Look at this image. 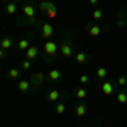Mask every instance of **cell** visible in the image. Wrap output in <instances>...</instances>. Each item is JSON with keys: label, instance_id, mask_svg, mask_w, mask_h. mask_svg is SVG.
Segmentation results:
<instances>
[{"label": "cell", "instance_id": "12", "mask_svg": "<svg viewBox=\"0 0 127 127\" xmlns=\"http://www.w3.org/2000/svg\"><path fill=\"white\" fill-rule=\"evenodd\" d=\"M15 46V39H14V36H5V37H2L0 39V48L5 49V51H9Z\"/></svg>", "mask_w": 127, "mask_h": 127}, {"label": "cell", "instance_id": "18", "mask_svg": "<svg viewBox=\"0 0 127 127\" xmlns=\"http://www.w3.org/2000/svg\"><path fill=\"white\" fill-rule=\"evenodd\" d=\"M73 95L78 98V100H85V98L88 97V92H87V88H85V87H80V88L75 90V93H73Z\"/></svg>", "mask_w": 127, "mask_h": 127}, {"label": "cell", "instance_id": "7", "mask_svg": "<svg viewBox=\"0 0 127 127\" xmlns=\"http://www.w3.org/2000/svg\"><path fill=\"white\" fill-rule=\"evenodd\" d=\"M32 34H34V32L31 31V32H27V36H26V37H22V39L17 41V44H15L17 51H24V53H26V51L32 46V44H31V37H32Z\"/></svg>", "mask_w": 127, "mask_h": 127}, {"label": "cell", "instance_id": "33", "mask_svg": "<svg viewBox=\"0 0 127 127\" xmlns=\"http://www.w3.org/2000/svg\"><path fill=\"white\" fill-rule=\"evenodd\" d=\"M32 2H34V0H32Z\"/></svg>", "mask_w": 127, "mask_h": 127}, {"label": "cell", "instance_id": "25", "mask_svg": "<svg viewBox=\"0 0 127 127\" xmlns=\"http://www.w3.org/2000/svg\"><path fill=\"white\" fill-rule=\"evenodd\" d=\"M115 26H117L119 29H124V27H126V20H124V17H122L120 14H117V22H115Z\"/></svg>", "mask_w": 127, "mask_h": 127}, {"label": "cell", "instance_id": "17", "mask_svg": "<svg viewBox=\"0 0 127 127\" xmlns=\"http://www.w3.org/2000/svg\"><path fill=\"white\" fill-rule=\"evenodd\" d=\"M95 75H97V78L100 80V81H103V80L108 78V69L105 68V66H100V68H97Z\"/></svg>", "mask_w": 127, "mask_h": 127}, {"label": "cell", "instance_id": "31", "mask_svg": "<svg viewBox=\"0 0 127 127\" xmlns=\"http://www.w3.org/2000/svg\"><path fill=\"white\" fill-rule=\"evenodd\" d=\"M0 2H3V3H9L10 0H0Z\"/></svg>", "mask_w": 127, "mask_h": 127}, {"label": "cell", "instance_id": "15", "mask_svg": "<svg viewBox=\"0 0 127 127\" xmlns=\"http://www.w3.org/2000/svg\"><path fill=\"white\" fill-rule=\"evenodd\" d=\"M88 112V105L85 102H78L76 105H75V115L76 117H83V115H87Z\"/></svg>", "mask_w": 127, "mask_h": 127}, {"label": "cell", "instance_id": "5", "mask_svg": "<svg viewBox=\"0 0 127 127\" xmlns=\"http://www.w3.org/2000/svg\"><path fill=\"white\" fill-rule=\"evenodd\" d=\"M68 97H69L68 93L59 92L58 88H51V90H48V93H46V100L51 102V103H56V102L61 100V98H68Z\"/></svg>", "mask_w": 127, "mask_h": 127}, {"label": "cell", "instance_id": "32", "mask_svg": "<svg viewBox=\"0 0 127 127\" xmlns=\"http://www.w3.org/2000/svg\"><path fill=\"white\" fill-rule=\"evenodd\" d=\"M0 68H2V63H0Z\"/></svg>", "mask_w": 127, "mask_h": 127}, {"label": "cell", "instance_id": "30", "mask_svg": "<svg viewBox=\"0 0 127 127\" xmlns=\"http://www.w3.org/2000/svg\"><path fill=\"white\" fill-rule=\"evenodd\" d=\"M10 2H14V3H17V5H19V3L22 2V0H10Z\"/></svg>", "mask_w": 127, "mask_h": 127}, {"label": "cell", "instance_id": "1", "mask_svg": "<svg viewBox=\"0 0 127 127\" xmlns=\"http://www.w3.org/2000/svg\"><path fill=\"white\" fill-rule=\"evenodd\" d=\"M76 53V46H75V39H73V32L71 31H64L63 37L59 39V56L64 59H71Z\"/></svg>", "mask_w": 127, "mask_h": 127}, {"label": "cell", "instance_id": "19", "mask_svg": "<svg viewBox=\"0 0 127 127\" xmlns=\"http://www.w3.org/2000/svg\"><path fill=\"white\" fill-rule=\"evenodd\" d=\"M19 9V5L17 3H14V2H9V3H5V14L7 15H14L15 12Z\"/></svg>", "mask_w": 127, "mask_h": 127}, {"label": "cell", "instance_id": "16", "mask_svg": "<svg viewBox=\"0 0 127 127\" xmlns=\"http://www.w3.org/2000/svg\"><path fill=\"white\" fill-rule=\"evenodd\" d=\"M115 98H117L119 103H127V90L126 88H120L115 92Z\"/></svg>", "mask_w": 127, "mask_h": 127}, {"label": "cell", "instance_id": "14", "mask_svg": "<svg viewBox=\"0 0 127 127\" xmlns=\"http://www.w3.org/2000/svg\"><path fill=\"white\" fill-rule=\"evenodd\" d=\"M46 76L49 78V81H61V80H63V71L58 69V68H53V69L48 71Z\"/></svg>", "mask_w": 127, "mask_h": 127}, {"label": "cell", "instance_id": "8", "mask_svg": "<svg viewBox=\"0 0 127 127\" xmlns=\"http://www.w3.org/2000/svg\"><path fill=\"white\" fill-rule=\"evenodd\" d=\"M103 31H107V27H102L100 24H88L87 26V34L90 36V37H98Z\"/></svg>", "mask_w": 127, "mask_h": 127}, {"label": "cell", "instance_id": "22", "mask_svg": "<svg viewBox=\"0 0 127 127\" xmlns=\"http://www.w3.org/2000/svg\"><path fill=\"white\" fill-rule=\"evenodd\" d=\"M54 112H56L58 115H63V114L66 112V103H64V102H56V105H54Z\"/></svg>", "mask_w": 127, "mask_h": 127}, {"label": "cell", "instance_id": "23", "mask_svg": "<svg viewBox=\"0 0 127 127\" xmlns=\"http://www.w3.org/2000/svg\"><path fill=\"white\" fill-rule=\"evenodd\" d=\"M103 15H105V14H103V10H102V9H93V12H92V17H93L95 22L102 20V19H103Z\"/></svg>", "mask_w": 127, "mask_h": 127}, {"label": "cell", "instance_id": "11", "mask_svg": "<svg viewBox=\"0 0 127 127\" xmlns=\"http://www.w3.org/2000/svg\"><path fill=\"white\" fill-rule=\"evenodd\" d=\"M37 9H39L42 14H48L49 10H58L56 5H54L53 2H49V0H41L39 3H37Z\"/></svg>", "mask_w": 127, "mask_h": 127}, {"label": "cell", "instance_id": "6", "mask_svg": "<svg viewBox=\"0 0 127 127\" xmlns=\"http://www.w3.org/2000/svg\"><path fill=\"white\" fill-rule=\"evenodd\" d=\"M117 83H115V81H110V80H103V81H102V87H100V90H102V93H103V95H114V93H115V92H117Z\"/></svg>", "mask_w": 127, "mask_h": 127}, {"label": "cell", "instance_id": "27", "mask_svg": "<svg viewBox=\"0 0 127 127\" xmlns=\"http://www.w3.org/2000/svg\"><path fill=\"white\" fill-rule=\"evenodd\" d=\"M119 14H120V15L124 17V20H126V27H127V10H120Z\"/></svg>", "mask_w": 127, "mask_h": 127}, {"label": "cell", "instance_id": "4", "mask_svg": "<svg viewBox=\"0 0 127 127\" xmlns=\"http://www.w3.org/2000/svg\"><path fill=\"white\" fill-rule=\"evenodd\" d=\"M46 75L42 73V71H36V73H32L31 75V83H32V90L36 92V90H41V87H42V83L46 81Z\"/></svg>", "mask_w": 127, "mask_h": 127}, {"label": "cell", "instance_id": "20", "mask_svg": "<svg viewBox=\"0 0 127 127\" xmlns=\"http://www.w3.org/2000/svg\"><path fill=\"white\" fill-rule=\"evenodd\" d=\"M22 75V69L20 68H10L9 69V78L10 80H19Z\"/></svg>", "mask_w": 127, "mask_h": 127}, {"label": "cell", "instance_id": "2", "mask_svg": "<svg viewBox=\"0 0 127 127\" xmlns=\"http://www.w3.org/2000/svg\"><path fill=\"white\" fill-rule=\"evenodd\" d=\"M42 54H44V63H46V64L53 63L54 59L58 58V54H59V42H58V41H54V39L44 41Z\"/></svg>", "mask_w": 127, "mask_h": 127}, {"label": "cell", "instance_id": "10", "mask_svg": "<svg viewBox=\"0 0 127 127\" xmlns=\"http://www.w3.org/2000/svg\"><path fill=\"white\" fill-rule=\"evenodd\" d=\"M88 61H90V54L85 53V51H76L75 53V63L80 64V66H83V64H87Z\"/></svg>", "mask_w": 127, "mask_h": 127}, {"label": "cell", "instance_id": "13", "mask_svg": "<svg viewBox=\"0 0 127 127\" xmlns=\"http://www.w3.org/2000/svg\"><path fill=\"white\" fill-rule=\"evenodd\" d=\"M26 59H29V61H36V59L39 58V54H41V51H39V48L37 46H31L26 53Z\"/></svg>", "mask_w": 127, "mask_h": 127}, {"label": "cell", "instance_id": "24", "mask_svg": "<svg viewBox=\"0 0 127 127\" xmlns=\"http://www.w3.org/2000/svg\"><path fill=\"white\" fill-rule=\"evenodd\" d=\"M31 64H32V61L24 59V61L20 63V69H22V71H29V69H31Z\"/></svg>", "mask_w": 127, "mask_h": 127}, {"label": "cell", "instance_id": "9", "mask_svg": "<svg viewBox=\"0 0 127 127\" xmlns=\"http://www.w3.org/2000/svg\"><path fill=\"white\" fill-rule=\"evenodd\" d=\"M17 88H19L20 93H31V92H34L32 90V83H31L29 78H22L17 81Z\"/></svg>", "mask_w": 127, "mask_h": 127}, {"label": "cell", "instance_id": "29", "mask_svg": "<svg viewBox=\"0 0 127 127\" xmlns=\"http://www.w3.org/2000/svg\"><path fill=\"white\" fill-rule=\"evenodd\" d=\"M88 3H90V5H93V7H95V5H97V3H98V0H88Z\"/></svg>", "mask_w": 127, "mask_h": 127}, {"label": "cell", "instance_id": "21", "mask_svg": "<svg viewBox=\"0 0 127 127\" xmlns=\"http://www.w3.org/2000/svg\"><path fill=\"white\" fill-rule=\"evenodd\" d=\"M115 83H117V87H120V88H127V75L126 73L119 75L117 80H115Z\"/></svg>", "mask_w": 127, "mask_h": 127}, {"label": "cell", "instance_id": "26", "mask_svg": "<svg viewBox=\"0 0 127 127\" xmlns=\"http://www.w3.org/2000/svg\"><path fill=\"white\" fill-rule=\"evenodd\" d=\"M90 81H92V80H90V76H88V75H81V76H80V83H81V87L88 85Z\"/></svg>", "mask_w": 127, "mask_h": 127}, {"label": "cell", "instance_id": "34", "mask_svg": "<svg viewBox=\"0 0 127 127\" xmlns=\"http://www.w3.org/2000/svg\"><path fill=\"white\" fill-rule=\"evenodd\" d=\"M126 127H127V126H126Z\"/></svg>", "mask_w": 127, "mask_h": 127}, {"label": "cell", "instance_id": "28", "mask_svg": "<svg viewBox=\"0 0 127 127\" xmlns=\"http://www.w3.org/2000/svg\"><path fill=\"white\" fill-rule=\"evenodd\" d=\"M5 56H7V51H5V49H2V48H0V59H3Z\"/></svg>", "mask_w": 127, "mask_h": 127}, {"label": "cell", "instance_id": "3", "mask_svg": "<svg viewBox=\"0 0 127 127\" xmlns=\"http://www.w3.org/2000/svg\"><path fill=\"white\" fill-rule=\"evenodd\" d=\"M36 29L39 31L41 37H44V39H53V36H54V26L49 22V20H44V22H39L37 24V27Z\"/></svg>", "mask_w": 127, "mask_h": 127}]
</instances>
